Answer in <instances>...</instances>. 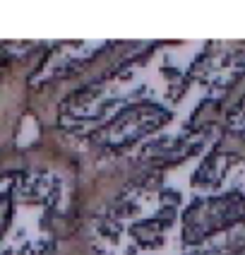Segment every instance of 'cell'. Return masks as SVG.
<instances>
[{
    "instance_id": "6da1fadb",
    "label": "cell",
    "mask_w": 245,
    "mask_h": 255,
    "mask_svg": "<svg viewBox=\"0 0 245 255\" xmlns=\"http://www.w3.org/2000/svg\"><path fill=\"white\" fill-rule=\"evenodd\" d=\"M157 51L86 89L65 106L63 126L108 156H152L171 149L195 109L221 94L236 68L200 63L202 51Z\"/></svg>"
},
{
    "instance_id": "7a4b0ae2",
    "label": "cell",
    "mask_w": 245,
    "mask_h": 255,
    "mask_svg": "<svg viewBox=\"0 0 245 255\" xmlns=\"http://www.w3.org/2000/svg\"><path fill=\"white\" fill-rule=\"evenodd\" d=\"M212 144L132 185L99 224V246L108 255H207L221 234L243 239L245 205L231 202V176L243 164L212 159Z\"/></svg>"
}]
</instances>
